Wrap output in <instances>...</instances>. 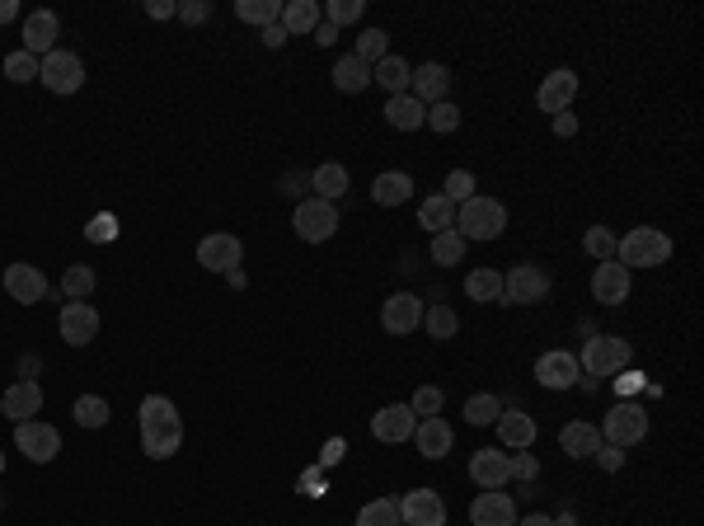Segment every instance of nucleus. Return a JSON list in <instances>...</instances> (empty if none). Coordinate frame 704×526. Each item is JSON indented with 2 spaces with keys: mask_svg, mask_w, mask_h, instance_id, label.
Returning <instances> with one entry per match:
<instances>
[{
  "mask_svg": "<svg viewBox=\"0 0 704 526\" xmlns=\"http://www.w3.org/2000/svg\"><path fill=\"white\" fill-rule=\"evenodd\" d=\"M399 522L404 526H446V503L437 489H409L399 498Z\"/></svg>",
  "mask_w": 704,
  "mask_h": 526,
  "instance_id": "nucleus-12",
  "label": "nucleus"
},
{
  "mask_svg": "<svg viewBox=\"0 0 704 526\" xmlns=\"http://www.w3.org/2000/svg\"><path fill=\"white\" fill-rule=\"evenodd\" d=\"M315 43H320V47L338 43V29H334V24H324V19H320V29H315Z\"/></svg>",
  "mask_w": 704,
  "mask_h": 526,
  "instance_id": "nucleus-59",
  "label": "nucleus"
},
{
  "mask_svg": "<svg viewBox=\"0 0 704 526\" xmlns=\"http://www.w3.org/2000/svg\"><path fill=\"white\" fill-rule=\"evenodd\" d=\"M536 418L526 414V409H503L498 414V442H503L507 451H531L536 447Z\"/></svg>",
  "mask_w": 704,
  "mask_h": 526,
  "instance_id": "nucleus-23",
  "label": "nucleus"
},
{
  "mask_svg": "<svg viewBox=\"0 0 704 526\" xmlns=\"http://www.w3.org/2000/svg\"><path fill=\"white\" fill-rule=\"evenodd\" d=\"M343 451H348V442H343V437H334V442H324V456H320V461L334 465V461H343Z\"/></svg>",
  "mask_w": 704,
  "mask_h": 526,
  "instance_id": "nucleus-56",
  "label": "nucleus"
},
{
  "mask_svg": "<svg viewBox=\"0 0 704 526\" xmlns=\"http://www.w3.org/2000/svg\"><path fill=\"white\" fill-rule=\"evenodd\" d=\"M0 475H5V451H0Z\"/></svg>",
  "mask_w": 704,
  "mask_h": 526,
  "instance_id": "nucleus-61",
  "label": "nucleus"
},
{
  "mask_svg": "<svg viewBox=\"0 0 704 526\" xmlns=\"http://www.w3.org/2000/svg\"><path fill=\"white\" fill-rule=\"evenodd\" d=\"M263 43H268V47H282V43H287V29H282V24H268V29H263Z\"/></svg>",
  "mask_w": 704,
  "mask_h": 526,
  "instance_id": "nucleus-58",
  "label": "nucleus"
},
{
  "mask_svg": "<svg viewBox=\"0 0 704 526\" xmlns=\"http://www.w3.org/2000/svg\"><path fill=\"white\" fill-rule=\"evenodd\" d=\"M198 263L207 268V273H235V268L245 263V245H240V235H226V231L207 235V240L198 245Z\"/></svg>",
  "mask_w": 704,
  "mask_h": 526,
  "instance_id": "nucleus-11",
  "label": "nucleus"
},
{
  "mask_svg": "<svg viewBox=\"0 0 704 526\" xmlns=\"http://www.w3.org/2000/svg\"><path fill=\"white\" fill-rule=\"evenodd\" d=\"M108 400L104 395H80L76 404H71V418H76V428H104L108 423Z\"/></svg>",
  "mask_w": 704,
  "mask_h": 526,
  "instance_id": "nucleus-38",
  "label": "nucleus"
},
{
  "mask_svg": "<svg viewBox=\"0 0 704 526\" xmlns=\"http://www.w3.org/2000/svg\"><path fill=\"white\" fill-rule=\"evenodd\" d=\"M456 231L465 235V245H470V240H498V235L507 231V207L498 198L475 193L470 202L456 207Z\"/></svg>",
  "mask_w": 704,
  "mask_h": 526,
  "instance_id": "nucleus-4",
  "label": "nucleus"
},
{
  "mask_svg": "<svg viewBox=\"0 0 704 526\" xmlns=\"http://www.w3.org/2000/svg\"><path fill=\"white\" fill-rule=\"evenodd\" d=\"M409 94H414L423 109L442 104V99H451V71L442 62H423L414 71V80H409Z\"/></svg>",
  "mask_w": 704,
  "mask_h": 526,
  "instance_id": "nucleus-19",
  "label": "nucleus"
},
{
  "mask_svg": "<svg viewBox=\"0 0 704 526\" xmlns=\"http://www.w3.org/2000/svg\"><path fill=\"white\" fill-rule=\"evenodd\" d=\"M470 526H517V503L503 489H479L470 503Z\"/></svg>",
  "mask_w": 704,
  "mask_h": 526,
  "instance_id": "nucleus-16",
  "label": "nucleus"
},
{
  "mask_svg": "<svg viewBox=\"0 0 704 526\" xmlns=\"http://www.w3.org/2000/svg\"><path fill=\"white\" fill-rule=\"evenodd\" d=\"M19 15V0H0V24H10Z\"/></svg>",
  "mask_w": 704,
  "mask_h": 526,
  "instance_id": "nucleus-60",
  "label": "nucleus"
},
{
  "mask_svg": "<svg viewBox=\"0 0 704 526\" xmlns=\"http://www.w3.org/2000/svg\"><path fill=\"white\" fill-rule=\"evenodd\" d=\"M465 259V235L451 226V231L432 235V263H442V268H451V263Z\"/></svg>",
  "mask_w": 704,
  "mask_h": 526,
  "instance_id": "nucleus-40",
  "label": "nucleus"
},
{
  "mask_svg": "<svg viewBox=\"0 0 704 526\" xmlns=\"http://www.w3.org/2000/svg\"><path fill=\"white\" fill-rule=\"evenodd\" d=\"M5 292H10V301H19V306H38L47 296V278L38 263H10L5 268Z\"/></svg>",
  "mask_w": 704,
  "mask_h": 526,
  "instance_id": "nucleus-15",
  "label": "nucleus"
},
{
  "mask_svg": "<svg viewBox=\"0 0 704 526\" xmlns=\"http://www.w3.org/2000/svg\"><path fill=\"white\" fill-rule=\"evenodd\" d=\"M38 80H43L52 94H76L85 85V62H80L76 52H47L43 62H38Z\"/></svg>",
  "mask_w": 704,
  "mask_h": 526,
  "instance_id": "nucleus-8",
  "label": "nucleus"
},
{
  "mask_svg": "<svg viewBox=\"0 0 704 526\" xmlns=\"http://www.w3.org/2000/svg\"><path fill=\"white\" fill-rule=\"evenodd\" d=\"M352 57H362L367 66H376L381 57H390V33H385V29H367L362 38H357V52H352Z\"/></svg>",
  "mask_w": 704,
  "mask_h": 526,
  "instance_id": "nucleus-42",
  "label": "nucleus"
},
{
  "mask_svg": "<svg viewBox=\"0 0 704 526\" xmlns=\"http://www.w3.org/2000/svg\"><path fill=\"white\" fill-rule=\"evenodd\" d=\"M371 80H376L381 90H390V99H395V94H409V80H414V66L404 62V57H381V62L371 66Z\"/></svg>",
  "mask_w": 704,
  "mask_h": 526,
  "instance_id": "nucleus-30",
  "label": "nucleus"
},
{
  "mask_svg": "<svg viewBox=\"0 0 704 526\" xmlns=\"http://www.w3.org/2000/svg\"><path fill=\"white\" fill-rule=\"evenodd\" d=\"M559 447H564V456H573V461H587V456L601 451V428H592L587 418H573V423L559 428Z\"/></svg>",
  "mask_w": 704,
  "mask_h": 526,
  "instance_id": "nucleus-26",
  "label": "nucleus"
},
{
  "mask_svg": "<svg viewBox=\"0 0 704 526\" xmlns=\"http://www.w3.org/2000/svg\"><path fill=\"white\" fill-rule=\"evenodd\" d=\"M423 329H428L432 339L446 343V339H456V334H460V315L446 306V301H437V306L423 310Z\"/></svg>",
  "mask_w": 704,
  "mask_h": 526,
  "instance_id": "nucleus-35",
  "label": "nucleus"
},
{
  "mask_svg": "<svg viewBox=\"0 0 704 526\" xmlns=\"http://www.w3.org/2000/svg\"><path fill=\"white\" fill-rule=\"evenodd\" d=\"M597 456H601V465H606V470H620V465H625V451H620V447H606V442H601Z\"/></svg>",
  "mask_w": 704,
  "mask_h": 526,
  "instance_id": "nucleus-54",
  "label": "nucleus"
},
{
  "mask_svg": "<svg viewBox=\"0 0 704 526\" xmlns=\"http://www.w3.org/2000/svg\"><path fill=\"white\" fill-rule=\"evenodd\" d=\"M442 400H446V395L437 386H418L414 400H409V409H414L418 418H437V414H442Z\"/></svg>",
  "mask_w": 704,
  "mask_h": 526,
  "instance_id": "nucleus-48",
  "label": "nucleus"
},
{
  "mask_svg": "<svg viewBox=\"0 0 704 526\" xmlns=\"http://www.w3.org/2000/svg\"><path fill=\"white\" fill-rule=\"evenodd\" d=\"M465 296H470V301H479V306L503 301V273H498V268H475V273L465 278Z\"/></svg>",
  "mask_w": 704,
  "mask_h": 526,
  "instance_id": "nucleus-34",
  "label": "nucleus"
},
{
  "mask_svg": "<svg viewBox=\"0 0 704 526\" xmlns=\"http://www.w3.org/2000/svg\"><path fill=\"white\" fill-rule=\"evenodd\" d=\"M536 475H540V461L531 451H517L512 456V480H536Z\"/></svg>",
  "mask_w": 704,
  "mask_h": 526,
  "instance_id": "nucleus-50",
  "label": "nucleus"
},
{
  "mask_svg": "<svg viewBox=\"0 0 704 526\" xmlns=\"http://www.w3.org/2000/svg\"><path fill=\"white\" fill-rule=\"evenodd\" d=\"M470 480L479 484V489H503L507 480H512V456L507 451H475L470 456Z\"/></svg>",
  "mask_w": 704,
  "mask_h": 526,
  "instance_id": "nucleus-24",
  "label": "nucleus"
},
{
  "mask_svg": "<svg viewBox=\"0 0 704 526\" xmlns=\"http://www.w3.org/2000/svg\"><path fill=\"white\" fill-rule=\"evenodd\" d=\"M615 390H620V400H634V395H639L643 390V372H620V381H615Z\"/></svg>",
  "mask_w": 704,
  "mask_h": 526,
  "instance_id": "nucleus-52",
  "label": "nucleus"
},
{
  "mask_svg": "<svg viewBox=\"0 0 704 526\" xmlns=\"http://www.w3.org/2000/svg\"><path fill=\"white\" fill-rule=\"evenodd\" d=\"M423 310H428V306H423L414 292H395L381 306V329H385V334H399V339H404V334L423 329Z\"/></svg>",
  "mask_w": 704,
  "mask_h": 526,
  "instance_id": "nucleus-13",
  "label": "nucleus"
},
{
  "mask_svg": "<svg viewBox=\"0 0 704 526\" xmlns=\"http://www.w3.org/2000/svg\"><path fill=\"white\" fill-rule=\"evenodd\" d=\"M573 99H578V76L568 71V66H559V71H550V76L540 80V90H536V104L545 113H568L573 109Z\"/></svg>",
  "mask_w": 704,
  "mask_h": 526,
  "instance_id": "nucleus-17",
  "label": "nucleus"
},
{
  "mask_svg": "<svg viewBox=\"0 0 704 526\" xmlns=\"http://www.w3.org/2000/svg\"><path fill=\"white\" fill-rule=\"evenodd\" d=\"M498 414H503V400H498V395H470V400H465V423H475V428L498 423Z\"/></svg>",
  "mask_w": 704,
  "mask_h": 526,
  "instance_id": "nucleus-41",
  "label": "nucleus"
},
{
  "mask_svg": "<svg viewBox=\"0 0 704 526\" xmlns=\"http://www.w3.org/2000/svg\"><path fill=\"white\" fill-rule=\"evenodd\" d=\"M357 526H404L399 522V498H371L367 508L357 512Z\"/></svg>",
  "mask_w": 704,
  "mask_h": 526,
  "instance_id": "nucleus-39",
  "label": "nucleus"
},
{
  "mask_svg": "<svg viewBox=\"0 0 704 526\" xmlns=\"http://www.w3.org/2000/svg\"><path fill=\"white\" fill-rule=\"evenodd\" d=\"M0 414L10 423H29V418L43 414V386L38 381H15V386L0 395Z\"/></svg>",
  "mask_w": 704,
  "mask_h": 526,
  "instance_id": "nucleus-21",
  "label": "nucleus"
},
{
  "mask_svg": "<svg viewBox=\"0 0 704 526\" xmlns=\"http://www.w3.org/2000/svg\"><path fill=\"white\" fill-rule=\"evenodd\" d=\"M329 76H334V90L338 94H362L371 85V66L362 62V57H338V66L334 71H329Z\"/></svg>",
  "mask_w": 704,
  "mask_h": 526,
  "instance_id": "nucleus-32",
  "label": "nucleus"
},
{
  "mask_svg": "<svg viewBox=\"0 0 704 526\" xmlns=\"http://www.w3.org/2000/svg\"><path fill=\"white\" fill-rule=\"evenodd\" d=\"M235 19H245V24H277L282 19V0H235Z\"/></svg>",
  "mask_w": 704,
  "mask_h": 526,
  "instance_id": "nucleus-36",
  "label": "nucleus"
},
{
  "mask_svg": "<svg viewBox=\"0 0 704 526\" xmlns=\"http://www.w3.org/2000/svg\"><path fill=\"white\" fill-rule=\"evenodd\" d=\"M629 362H634V348L620 334H592L582 343V357H578L582 376H592V381H611V376L625 372Z\"/></svg>",
  "mask_w": 704,
  "mask_h": 526,
  "instance_id": "nucleus-3",
  "label": "nucleus"
},
{
  "mask_svg": "<svg viewBox=\"0 0 704 526\" xmlns=\"http://www.w3.org/2000/svg\"><path fill=\"white\" fill-rule=\"evenodd\" d=\"M643 437H648V409L639 400H615L606 423H601V442L606 447H639Z\"/></svg>",
  "mask_w": 704,
  "mask_h": 526,
  "instance_id": "nucleus-5",
  "label": "nucleus"
},
{
  "mask_svg": "<svg viewBox=\"0 0 704 526\" xmlns=\"http://www.w3.org/2000/svg\"><path fill=\"white\" fill-rule=\"evenodd\" d=\"M414 447L423 461H442V456H451V447H456V433H451L446 418H418Z\"/></svg>",
  "mask_w": 704,
  "mask_h": 526,
  "instance_id": "nucleus-22",
  "label": "nucleus"
},
{
  "mask_svg": "<svg viewBox=\"0 0 704 526\" xmlns=\"http://www.w3.org/2000/svg\"><path fill=\"white\" fill-rule=\"evenodd\" d=\"M57 329H62V339L71 343V348H85V343H94V334H99V310H94L90 301H66L62 315H57Z\"/></svg>",
  "mask_w": 704,
  "mask_h": 526,
  "instance_id": "nucleus-14",
  "label": "nucleus"
},
{
  "mask_svg": "<svg viewBox=\"0 0 704 526\" xmlns=\"http://www.w3.org/2000/svg\"><path fill=\"white\" fill-rule=\"evenodd\" d=\"M672 259V235L658 231V226H634L629 235L615 240V263L620 268H662V263Z\"/></svg>",
  "mask_w": 704,
  "mask_h": 526,
  "instance_id": "nucleus-2",
  "label": "nucleus"
},
{
  "mask_svg": "<svg viewBox=\"0 0 704 526\" xmlns=\"http://www.w3.org/2000/svg\"><path fill=\"white\" fill-rule=\"evenodd\" d=\"M414 428H418V414L409 404H385V409H376V418H371V437L385 442V447L414 442Z\"/></svg>",
  "mask_w": 704,
  "mask_h": 526,
  "instance_id": "nucleus-10",
  "label": "nucleus"
},
{
  "mask_svg": "<svg viewBox=\"0 0 704 526\" xmlns=\"http://www.w3.org/2000/svg\"><path fill=\"white\" fill-rule=\"evenodd\" d=\"M94 282H99V278H94L90 263H71V268L62 273V296H66V301H90Z\"/></svg>",
  "mask_w": 704,
  "mask_h": 526,
  "instance_id": "nucleus-37",
  "label": "nucleus"
},
{
  "mask_svg": "<svg viewBox=\"0 0 704 526\" xmlns=\"http://www.w3.org/2000/svg\"><path fill=\"white\" fill-rule=\"evenodd\" d=\"M310 188H315V198L338 202L343 193H348V170H343L338 160H329V165H320V170L310 174Z\"/></svg>",
  "mask_w": 704,
  "mask_h": 526,
  "instance_id": "nucleus-33",
  "label": "nucleus"
},
{
  "mask_svg": "<svg viewBox=\"0 0 704 526\" xmlns=\"http://www.w3.org/2000/svg\"><path fill=\"white\" fill-rule=\"evenodd\" d=\"M418 226L428 235H442V231H451L456 226V202H446L442 193H432V198H423L418 202Z\"/></svg>",
  "mask_w": 704,
  "mask_h": 526,
  "instance_id": "nucleus-31",
  "label": "nucleus"
},
{
  "mask_svg": "<svg viewBox=\"0 0 704 526\" xmlns=\"http://www.w3.org/2000/svg\"><path fill=\"white\" fill-rule=\"evenodd\" d=\"M146 15H151V19H174V15H179V5H174V0H151V5H146Z\"/></svg>",
  "mask_w": 704,
  "mask_h": 526,
  "instance_id": "nucleus-53",
  "label": "nucleus"
},
{
  "mask_svg": "<svg viewBox=\"0 0 704 526\" xmlns=\"http://www.w3.org/2000/svg\"><path fill=\"white\" fill-rule=\"evenodd\" d=\"M550 296V273L540 263H517L512 273H503V301L507 306H540Z\"/></svg>",
  "mask_w": 704,
  "mask_h": 526,
  "instance_id": "nucleus-7",
  "label": "nucleus"
},
{
  "mask_svg": "<svg viewBox=\"0 0 704 526\" xmlns=\"http://www.w3.org/2000/svg\"><path fill=\"white\" fill-rule=\"evenodd\" d=\"M357 19H362V0H329L324 5V24H334V29L357 24Z\"/></svg>",
  "mask_w": 704,
  "mask_h": 526,
  "instance_id": "nucleus-47",
  "label": "nucleus"
},
{
  "mask_svg": "<svg viewBox=\"0 0 704 526\" xmlns=\"http://www.w3.org/2000/svg\"><path fill=\"white\" fill-rule=\"evenodd\" d=\"M57 33H62V19L52 15V10H33L24 19V52L43 62L47 52H57Z\"/></svg>",
  "mask_w": 704,
  "mask_h": 526,
  "instance_id": "nucleus-20",
  "label": "nucleus"
},
{
  "mask_svg": "<svg viewBox=\"0 0 704 526\" xmlns=\"http://www.w3.org/2000/svg\"><path fill=\"white\" fill-rule=\"evenodd\" d=\"M15 447L24 451L33 465H47V461H57V451H62V433H57L52 423L29 418V423H15Z\"/></svg>",
  "mask_w": 704,
  "mask_h": 526,
  "instance_id": "nucleus-9",
  "label": "nucleus"
},
{
  "mask_svg": "<svg viewBox=\"0 0 704 526\" xmlns=\"http://www.w3.org/2000/svg\"><path fill=\"white\" fill-rule=\"evenodd\" d=\"M5 76L15 80V85H29V80H38V57H29L24 47H19V52H10V57H5Z\"/></svg>",
  "mask_w": 704,
  "mask_h": 526,
  "instance_id": "nucleus-44",
  "label": "nucleus"
},
{
  "mask_svg": "<svg viewBox=\"0 0 704 526\" xmlns=\"http://www.w3.org/2000/svg\"><path fill=\"white\" fill-rule=\"evenodd\" d=\"M578 376H582V367H578V357L568 353V348H554V353H545L536 362V381L545 390H573V386H578Z\"/></svg>",
  "mask_w": 704,
  "mask_h": 526,
  "instance_id": "nucleus-18",
  "label": "nucleus"
},
{
  "mask_svg": "<svg viewBox=\"0 0 704 526\" xmlns=\"http://www.w3.org/2000/svg\"><path fill=\"white\" fill-rule=\"evenodd\" d=\"M385 123L395 127V132H418V127L428 123V109L418 104L414 94H395V99L385 104Z\"/></svg>",
  "mask_w": 704,
  "mask_h": 526,
  "instance_id": "nucleus-29",
  "label": "nucleus"
},
{
  "mask_svg": "<svg viewBox=\"0 0 704 526\" xmlns=\"http://www.w3.org/2000/svg\"><path fill=\"white\" fill-rule=\"evenodd\" d=\"M582 249H587L597 263H606V259H615V235L606 231V226H587V235H582Z\"/></svg>",
  "mask_w": 704,
  "mask_h": 526,
  "instance_id": "nucleus-43",
  "label": "nucleus"
},
{
  "mask_svg": "<svg viewBox=\"0 0 704 526\" xmlns=\"http://www.w3.org/2000/svg\"><path fill=\"white\" fill-rule=\"evenodd\" d=\"M517 526H559V517H545V512H526V517H517Z\"/></svg>",
  "mask_w": 704,
  "mask_h": 526,
  "instance_id": "nucleus-57",
  "label": "nucleus"
},
{
  "mask_svg": "<svg viewBox=\"0 0 704 526\" xmlns=\"http://www.w3.org/2000/svg\"><path fill=\"white\" fill-rule=\"evenodd\" d=\"M291 231L301 235L306 245H324L338 235V207L324 198H301L296 212H291Z\"/></svg>",
  "mask_w": 704,
  "mask_h": 526,
  "instance_id": "nucleus-6",
  "label": "nucleus"
},
{
  "mask_svg": "<svg viewBox=\"0 0 704 526\" xmlns=\"http://www.w3.org/2000/svg\"><path fill=\"white\" fill-rule=\"evenodd\" d=\"M85 240H94V245H104V240H118V217H113V212H99V217L85 226Z\"/></svg>",
  "mask_w": 704,
  "mask_h": 526,
  "instance_id": "nucleus-49",
  "label": "nucleus"
},
{
  "mask_svg": "<svg viewBox=\"0 0 704 526\" xmlns=\"http://www.w3.org/2000/svg\"><path fill=\"white\" fill-rule=\"evenodd\" d=\"M179 19H184V24H202V19H212V5H207V0H184V5H179Z\"/></svg>",
  "mask_w": 704,
  "mask_h": 526,
  "instance_id": "nucleus-51",
  "label": "nucleus"
},
{
  "mask_svg": "<svg viewBox=\"0 0 704 526\" xmlns=\"http://www.w3.org/2000/svg\"><path fill=\"white\" fill-rule=\"evenodd\" d=\"M324 10L315 5V0H282V29H287V38H301V33H315L320 29Z\"/></svg>",
  "mask_w": 704,
  "mask_h": 526,
  "instance_id": "nucleus-28",
  "label": "nucleus"
},
{
  "mask_svg": "<svg viewBox=\"0 0 704 526\" xmlns=\"http://www.w3.org/2000/svg\"><path fill=\"white\" fill-rule=\"evenodd\" d=\"M137 423H141V451L151 461H169L184 447V418H179L169 395H146L137 409Z\"/></svg>",
  "mask_w": 704,
  "mask_h": 526,
  "instance_id": "nucleus-1",
  "label": "nucleus"
},
{
  "mask_svg": "<svg viewBox=\"0 0 704 526\" xmlns=\"http://www.w3.org/2000/svg\"><path fill=\"white\" fill-rule=\"evenodd\" d=\"M592 296H597L601 306H620V301H629V268H620L615 259L597 263V273H592Z\"/></svg>",
  "mask_w": 704,
  "mask_h": 526,
  "instance_id": "nucleus-25",
  "label": "nucleus"
},
{
  "mask_svg": "<svg viewBox=\"0 0 704 526\" xmlns=\"http://www.w3.org/2000/svg\"><path fill=\"white\" fill-rule=\"evenodd\" d=\"M578 132V118L573 113H554V137H573Z\"/></svg>",
  "mask_w": 704,
  "mask_h": 526,
  "instance_id": "nucleus-55",
  "label": "nucleus"
},
{
  "mask_svg": "<svg viewBox=\"0 0 704 526\" xmlns=\"http://www.w3.org/2000/svg\"><path fill=\"white\" fill-rule=\"evenodd\" d=\"M409 198H414V179L404 170H385L371 179V202L376 207H404Z\"/></svg>",
  "mask_w": 704,
  "mask_h": 526,
  "instance_id": "nucleus-27",
  "label": "nucleus"
},
{
  "mask_svg": "<svg viewBox=\"0 0 704 526\" xmlns=\"http://www.w3.org/2000/svg\"><path fill=\"white\" fill-rule=\"evenodd\" d=\"M442 198L456 202V207H460V202H470V198H475V174H470V170H451V174H446V193H442Z\"/></svg>",
  "mask_w": 704,
  "mask_h": 526,
  "instance_id": "nucleus-46",
  "label": "nucleus"
},
{
  "mask_svg": "<svg viewBox=\"0 0 704 526\" xmlns=\"http://www.w3.org/2000/svg\"><path fill=\"white\" fill-rule=\"evenodd\" d=\"M423 127H432V132L451 137V132L460 127V109L451 104V99H442V104H432V109H428V123H423Z\"/></svg>",
  "mask_w": 704,
  "mask_h": 526,
  "instance_id": "nucleus-45",
  "label": "nucleus"
}]
</instances>
